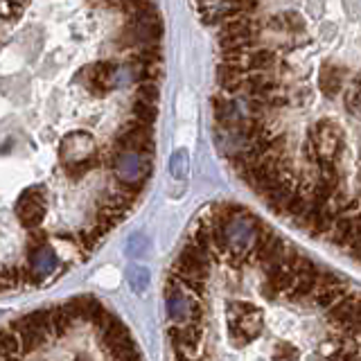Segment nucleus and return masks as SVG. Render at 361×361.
I'll list each match as a JSON object with an SVG mask.
<instances>
[{
  "mask_svg": "<svg viewBox=\"0 0 361 361\" xmlns=\"http://www.w3.org/2000/svg\"><path fill=\"white\" fill-rule=\"evenodd\" d=\"M111 172L118 180V188L127 195L140 197V192L147 183V176L152 172V158L142 156L138 152L127 149H113L111 154Z\"/></svg>",
  "mask_w": 361,
  "mask_h": 361,
  "instance_id": "nucleus-1",
  "label": "nucleus"
},
{
  "mask_svg": "<svg viewBox=\"0 0 361 361\" xmlns=\"http://www.w3.org/2000/svg\"><path fill=\"white\" fill-rule=\"evenodd\" d=\"M264 23L255 16H233L219 27V48L226 50H253L262 39Z\"/></svg>",
  "mask_w": 361,
  "mask_h": 361,
  "instance_id": "nucleus-2",
  "label": "nucleus"
},
{
  "mask_svg": "<svg viewBox=\"0 0 361 361\" xmlns=\"http://www.w3.org/2000/svg\"><path fill=\"white\" fill-rule=\"evenodd\" d=\"M90 154H93V138H90L86 131L68 133L66 138L61 140L59 161H61V165L68 169V172L75 174V176L84 174L86 169L93 165V161H90Z\"/></svg>",
  "mask_w": 361,
  "mask_h": 361,
  "instance_id": "nucleus-3",
  "label": "nucleus"
},
{
  "mask_svg": "<svg viewBox=\"0 0 361 361\" xmlns=\"http://www.w3.org/2000/svg\"><path fill=\"white\" fill-rule=\"evenodd\" d=\"M163 37V23L161 16H158L156 7H147L142 14L131 16L127 32L122 34V39L127 45H138V48H145V45H158Z\"/></svg>",
  "mask_w": 361,
  "mask_h": 361,
  "instance_id": "nucleus-4",
  "label": "nucleus"
},
{
  "mask_svg": "<svg viewBox=\"0 0 361 361\" xmlns=\"http://www.w3.org/2000/svg\"><path fill=\"white\" fill-rule=\"evenodd\" d=\"M16 214H18V221L25 226V228H37V226H41L45 214H48V199H45L43 188L32 185L27 190H23L16 203Z\"/></svg>",
  "mask_w": 361,
  "mask_h": 361,
  "instance_id": "nucleus-5",
  "label": "nucleus"
},
{
  "mask_svg": "<svg viewBox=\"0 0 361 361\" xmlns=\"http://www.w3.org/2000/svg\"><path fill=\"white\" fill-rule=\"evenodd\" d=\"M118 73H120V66L116 61H95L79 73V79H84L90 93L102 97V95H106L109 90L118 88Z\"/></svg>",
  "mask_w": 361,
  "mask_h": 361,
  "instance_id": "nucleus-6",
  "label": "nucleus"
},
{
  "mask_svg": "<svg viewBox=\"0 0 361 361\" xmlns=\"http://www.w3.org/2000/svg\"><path fill=\"white\" fill-rule=\"evenodd\" d=\"M61 259L56 255L54 248L48 244V242H41L37 244L30 251L27 255V267H25V280L30 282H39V280H45L56 274V269H59Z\"/></svg>",
  "mask_w": 361,
  "mask_h": 361,
  "instance_id": "nucleus-7",
  "label": "nucleus"
},
{
  "mask_svg": "<svg viewBox=\"0 0 361 361\" xmlns=\"http://www.w3.org/2000/svg\"><path fill=\"white\" fill-rule=\"evenodd\" d=\"M264 27H269L271 32L280 34V37L287 39V48H298L300 43H305V18L298 11H280V14L271 16Z\"/></svg>",
  "mask_w": 361,
  "mask_h": 361,
  "instance_id": "nucleus-8",
  "label": "nucleus"
},
{
  "mask_svg": "<svg viewBox=\"0 0 361 361\" xmlns=\"http://www.w3.org/2000/svg\"><path fill=\"white\" fill-rule=\"evenodd\" d=\"M282 66V56L276 48L269 45H257L251 52L246 54L244 68L248 73H276Z\"/></svg>",
  "mask_w": 361,
  "mask_h": 361,
  "instance_id": "nucleus-9",
  "label": "nucleus"
},
{
  "mask_svg": "<svg viewBox=\"0 0 361 361\" xmlns=\"http://www.w3.org/2000/svg\"><path fill=\"white\" fill-rule=\"evenodd\" d=\"M343 82H345V68L336 61H325L321 66L319 73V88L323 90L325 97L334 99L338 93L343 90Z\"/></svg>",
  "mask_w": 361,
  "mask_h": 361,
  "instance_id": "nucleus-10",
  "label": "nucleus"
},
{
  "mask_svg": "<svg viewBox=\"0 0 361 361\" xmlns=\"http://www.w3.org/2000/svg\"><path fill=\"white\" fill-rule=\"evenodd\" d=\"M156 116H158V109L154 104H147V102L133 99V104H131V120H138L142 124H149V127H154Z\"/></svg>",
  "mask_w": 361,
  "mask_h": 361,
  "instance_id": "nucleus-11",
  "label": "nucleus"
},
{
  "mask_svg": "<svg viewBox=\"0 0 361 361\" xmlns=\"http://www.w3.org/2000/svg\"><path fill=\"white\" fill-rule=\"evenodd\" d=\"M127 278H129V282H131V289L135 291V293H142L145 291V287L149 285V271H147L145 267H129V271H127Z\"/></svg>",
  "mask_w": 361,
  "mask_h": 361,
  "instance_id": "nucleus-12",
  "label": "nucleus"
},
{
  "mask_svg": "<svg viewBox=\"0 0 361 361\" xmlns=\"http://www.w3.org/2000/svg\"><path fill=\"white\" fill-rule=\"evenodd\" d=\"M158 86L156 82H145V84H138V88H135V99L140 102H147V104H158Z\"/></svg>",
  "mask_w": 361,
  "mask_h": 361,
  "instance_id": "nucleus-13",
  "label": "nucleus"
},
{
  "mask_svg": "<svg viewBox=\"0 0 361 361\" xmlns=\"http://www.w3.org/2000/svg\"><path fill=\"white\" fill-rule=\"evenodd\" d=\"M172 174L176 176V178H180V176H185L188 174V167H190V158H188V152L185 149H178V152H174V156H172Z\"/></svg>",
  "mask_w": 361,
  "mask_h": 361,
  "instance_id": "nucleus-14",
  "label": "nucleus"
},
{
  "mask_svg": "<svg viewBox=\"0 0 361 361\" xmlns=\"http://www.w3.org/2000/svg\"><path fill=\"white\" fill-rule=\"evenodd\" d=\"M142 251H145L142 240H140V237H133V240L129 242L127 253H129V255H133V257H138V255H142Z\"/></svg>",
  "mask_w": 361,
  "mask_h": 361,
  "instance_id": "nucleus-15",
  "label": "nucleus"
},
{
  "mask_svg": "<svg viewBox=\"0 0 361 361\" xmlns=\"http://www.w3.org/2000/svg\"><path fill=\"white\" fill-rule=\"evenodd\" d=\"M174 361H199V359L190 357L188 353H183V350H174Z\"/></svg>",
  "mask_w": 361,
  "mask_h": 361,
  "instance_id": "nucleus-16",
  "label": "nucleus"
}]
</instances>
